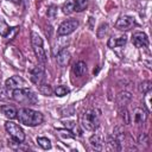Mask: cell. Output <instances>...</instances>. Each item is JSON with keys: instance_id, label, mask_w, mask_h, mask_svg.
<instances>
[{"instance_id": "f546056e", "label": "cell", "mask_w": 152, "mask_h": 152, "mask_svg": "<svg viewBox=\"0 0 152 152\" xmlns=\"http://www.w3.org/2000/svg\"><path fill=\"white\" fill-rule=\"evenodd\" d=\"M107 32H108V24L103 23V24L100 25V27L97 30V37L99 38H103L107 34Z\"/></svg>"}, {"instance_id": "d6986e66", "label": "cell", "mask_w": 152, "mask_h": 152, "mask_svg": "<svg viewBox=\"0 0 152 152\" xmlns=\"http://www.w3.org/2000/svg\"><path fill=\"white\" fill-rule=\"evenodd\" d=\"M11 30H12V28H11V27L6 24V21L0 17V36H2V37H8Z\"/></svg>"}, {"instance_id": "d6a6232c", "label": "cell", "mask_w": 152, "mask_h": 152, "mask_svg": "<svg viewBox=\"0 0 152 152\" xmlns=\"http://www.w3.org/2000/svg\"><path fill=\"white\" fill-rule=\"evenodd\" d=\"M146 141H147V135L145 133H141L139 135V138H138V142L139 144H142V142H146Z\"/></svg>"}, {"instance_id": "4316f807", "label": "cell", "mask_w": 152, "mask_h": 152, "mask_svg": "<svg viewBox=\"0 0 152 152\" xmlns=\"http://www.w3.org/2000/svg\"><path fill=\"white\" fill-rule=\"evenodd\" d=\"M120 115H121V119L124 120V124H126V125H129V124H131V115H129L128 110H127L125 107H121V109H120Z\"/></svg>"}, {"instance_id": "5b68a950", "label": "cell", "mask_w": 152, "mask_h": 152, "mask_svg": "<svg viewBox=\"0 0 152 152\" xmlns=\"http://www.w3.org/2000/svg\"><path fill=\"white\" fill-rule=\"evenodd\" d=\"M5 128H6V132L10 134V137L13 140H17V141H24L25 140V133L18 124L12 122V121H6Z\"/></svg>"}, {"instance_id": "2e32d148", "label": "cell", "mask_w": 152, "mask_h": 152, "mask_svg": "<svg viewBox=\"0 0 152 152\" xmlns=\"http://www.w3.org/2000/svg\"><path fill=\"white\" fill-rule=\"evenodd\" d=\"M86 72H87V64H86L84 62L80 61V62H77V63L74 64V66H72V74H74L75 76L81 77V76H83Z\"/></svg>"}, {"instance_id": "3957f363", "label": "cell", "mask_w": 152, "mask_h": 152, "mask_svg": "<svg viewBox=\"0 0 152 152\" xmlns=\"http://www.w3.org/2000/svg\"><path fill=\"white\" fill-rule=\"evenodd\" d=\"M81 124L82 127L87 131H95L100 125V116L97 110L94 108L87 109L81 116Z\"/></svg>"}, {"instance_id": "7a4b0ae2", "label": "cell", "mask_w": 152, "mask_h": 152, "mask_svg": "<svg viewBox=\"0 0 152 152\" xmlns=\"http://www.w3.org/2000/svg\"><path fill=\"white\" fill-rule=\"evenodd\" d=\"M12 99L19 103L24 104H36L38 102V99L36 94L27 88H18L12 91Z\"/></svg>"}, {"instance_id": "7c38bea8", "label": "cell", "mask_w": 152, "mask_h": 152, "mask_svg": "<svg viewBox=\"0 0 152 152\" xmlns=\"http://www.w3.org/2000/svg\"><path fill=\"white\" fill-rule=\"evenodd\" d=\"M56 61H57V64H58L59 66H65V65L69 63V61H70V53H69V51L65 50V49L61 50V51L57 53Z\"/></svg>"}, {"instance_id": "44dd1931", "label": "cell", "mask_w": 152, "mask_h": 152, "mask_svg": "<svg viewBox=\"0 0 152 152\" xmlns=\"http://www.w3.org/2000/svg\"><path fill=\"white\" fill-rule=\"evenodd\" d=\"M37 142H38V145H39L42 148H44V150L51 148V141H50L48 138H45V137H38V138H37Z\"/></svg>"}, {"instance_id": "4dcf8cb0", "label": "cell", "mask_w": 152, "mask_h": 152, "mask_svg": "<svg viewBox=\"0 0 152 152\" xmlns=\"http://www.w3.org/2000/svg\"><path fill=\"white\" fill-rule=\"evenodd\" d=\"M145 103H146L147 112H151V90L145 93Z\"/></svg>"}, {"instance_id": "f1b7e54d", "label": "cell", "mask_w": 152, "mask_h": 152, "mask_svg": "<svg viewBox=\"0 0 152 152\" xmlns=\"http://www.w3.org/2000/svg\"><path fill=\"white\" fill-rule=\"evenodd\" d=\"M46 17H48V19H50V20H53V19L57 17V7H56L55 5H51V6L48 8Z\"/></svg>"}, {"instance_id": "1f68e13d", "label": "cell", "mask_w": 152, "mask_h": 152, "mask_svg": "<svg viewBox=\"0 0 152 152\" xmlns=\"http://www.w3.org/2000/svg\"><path fill=\"white\" fill-rule=\"evenodd\" d=\"M58 134H59L61 137H63V138H72V137H74V135L71 134V132L68 131V129H58Z\"/></svg>"}, {"instance_id": "52a82bcc", "label": "cell", "mask_w": 152, "mask_h": 152, "mask_svg": "<svg viewBox=\"0 0 152 152\" xmlns=\"http://www.w3.org/2000/svg\"><path fill=\"white\" fill-rule=\"evenodd\" d=\"M30 78L32 81V83H34L36 86H40L42 83H44L45 80V69L43 65H36L31 71H30Z\"/></svg>"}, {"instance_id": "484cf974", "label": "cell", "mask_w": 152, "mask_h": 152, "mask_svg": "<svg viewBox=\"0 0 152 152\" xmlns=\"http://www.w3.org/2000/svg\"><path fill=\"white\" fill-rule=\"evenodd\" d=\"M39 91H40V94H43V95H45V96L52 95V93H53L51 86H49V84H44V83H42V84L39 86Z\"/></svg>"}, {"instance_id": "cb8c5ba5", "label": "cell", "mask_w": 152, "mask_h": 152, "mask_svg": "<svg viewBox=\"0 0 152 152\" xmlns=\"http://www.w3.org/2000/svg\"><path fill=\"white\" fill-rule=\"evenodd\" d=\"M88 6V0H75V11L76 12H82L87 8Z\"/></svg>"}, {"instance_id": "7402d4cb", "label": "cell", "mask_w": 152, "mask_h": 152, "mask_svg": "<svg viewBox=\"0 0 152 152\" xmlns=\"http://www.w3.org/2000/svg\"><path fill=\"white\" fill-rule=\"evenodd\" d=\"M10 145L15 151H27L30 148L27 145H24L23 141H17V140H13V142H11Z\"/></svg>"}, {"instance_id": "d4e9b609", "label": "cell", "mask_w": 152, "mask_h": 152, "mask_svg": "<svg viewBox=\"0 0 152 152\" xmlns=\"http://www.w3.org/2000/svg\"><path fill=\"white\" fill-rule=\"evenodd\" d=\"M113 137L114 138H116L120 142L122 141V139H125V132H124V129H122V127H120V126H116L115 128H114V132H113Z\"/></svg>"}, {"instance_id": "277c9868", "label": "cell", "mask_w": 152, "mask_h": 152, "mask_svg": "<svg viewBox=\"0 0 152 152\" xmlns=\"http://www.w3.org/2000/svg\"><path fill=\"white\" fill-rule=\"evenodd\" d=\"M31 44H32V48H33V51H34V55L37 57V59L44 64L46 63L48 61V57H46V53H45V50L43 48V39L40 38V36L36 32H31Z\"/></svg>"}, {"instance_id": "6da1fadb", "label": "cell", "mask_w": 152, "mask_h": 152, "mask_svg": "<svg viewBox=\"0 0 152 152\" xmlns=\"http://www.w3.org/2000/svg\"><path fill=\"white\" fill-rule=\"evenodd\" d=\"M17 118L19 119V122L25 125V126H30V127H34L38 126L43 122L44 116L40 112L31 109V108H21L18 110Z\"/></svg>"}, {"instance_id": "5bb4252c", "label": "cell", "mask_w": 152, "mask_h": 152, "mask_svg": "<svg viewBox=\"0 0 152 152\" xmlns=\"http://www.w3.org/2000/svg\"><path fill=\"white\" fill-rule=\"evenodd\" d=\"M127 42V37L126 36H121L119 38H114V37H110L108 39V46L114 49V48H122Z\"/></svg>"}, {"instance_id": "ffe728a7", "label": "cell", "mask_w": 152, "mask_h": 152, "mask_svg": "<svg viewBox=\"0 0 152 152\" xmlns=\"http://www.w3.org/2000/svg\"><path fill=\"white\" fill-rule=\"evenodd\" d=\"M107 144H108V147H109V150H114V151H119L121 147H120V141L116 139V138H114L113 135H110L109 138H108V141H107Z\"/></svg>"}, {"instance_id": "836d02e7", "label": "cell", "mask_w": 152, "mask_h": 152, "mask_svg": "<svg viewBox=\"0 0 152 152\" xmlns=\"http://www.w3.org/2000/svg\"><path fill=\"white\" fill-rule=\"evenodd\" d=\"M8 1H11V2H13V4H19L21 0H8Z\"/></svg>"}, {"instance_id": "e0dca14e", "label": "cell", "mask_w": 152, "mask_h": 152, "mask_svg": "<svg viewBox=\"0 0 152 152\" xmlns=\"http://www.w3.org/2000/svg\"><path fill=\"white\" fill-rule=\"evenodd\" d=\"M89 142H90V145H91L95 150H103V145H104V142H103L101 135H99V134H94V135H91L90 139H89Z\"/></svg>"}, {"instance_id": "9c48e42d", "label": "cell", "mask_w": 152, "mask_h": 152, "mask_svg": "<svg viewBox=\"0 0 152 152\" xmlns=\"http://www.w3.org/2000/svg\"><path fill=\"white\" fill-rule=\"evenodd\" d=\"M23 86H25V81L23 77L18 76V75H14L10 78L6 80L5 82V88L10 89V90H14V89H18V88H23Z\"/></svg>"}, {"instance_id": "ba28073f", "label": "cell", "mask_w": 152, "mask_h": 152, "mask_svg": "<svg viewBox=\"0 0 152 152\" xmlns=\"http://www.w3.org/2000/svg\"><path fill=\"white\" fill-rule=\"evenodd\" d=\"M133 25H134V18L133 17L122 15L118 19V21L115 24V27L120 31H126V30H129Z\"/></svg>"}, {"instance_id": "603a6c76", "label": "cell", "mask_w": 152, "mask_h": 152, "mask_svg": "<svg viewBox=\"0 0 152 152\" xmlns=\"http://www.w3.org/2000/svg\"><path fill=\"white\" fill-rule=\"evenodd\" d=\"M69 93H70V89H69L68 87H65V86H58V87H56V89H55V94H56L57 96H59V97L65 96V95H68Z\"/></svg>"}, {"instance_id": "8fae6325", "label": "cell", "mask_w": 152, "mask_h": 152, "mask_svg": "<svg viewBox=\"0 0 152 152\" xmlns=\"http://www.w3.org/2000/svg\"><path fill=\"white\" fill-rule=\"evenodd\" d=\"M147 119V112L144 110L142 108H135L133 112V121L138 125H141L146 121Z\"/></svg>"}, {"instance_id": "4fadbf2b", "label": "cell", "mask_w": 152, "mask_h": 152, "mask_svg": "<svg viewBox=\"0 0 152 152\" xmlns=\"http://www.w3.org/2000/svg\"><path fill=\"white\" fill-rule=\"evenodd\" d=\"M131 100H132V95L128 91H121L116 96V103L120 107H125L126 104H128L131 102Z\"/></svg>"}, {"instance_id": "ac0fdd59", "label": "cell", "mask_w": 152, "mask_h": 152, "mask_svg": "<svg viewBox=\"0 0 152 152\" xmlns=\"http://www.w3.org/2000/svg\"><path fill=\"white\" fill-rule=\"evenodd\" d=\"M64 14H70L75 11V0H66L62 6Z\"/></svg>"}, {"instance_id": "8992f818", "label": "cell", "mask_w": 152, "mask_h": 152, "mask_svg": "<svg viewBox=\"0 0 152 152\" xmlns=\"http://www.w3.org/2000/svg\"><path fill=\"white\" fill-rule=\"evenodd\" d=\"M78 27V21L76 19H68L64 20L57 28V34L58 36H68L72 33L76 28Z\"/></svg>"}, {"instance_id": "83f0119b", "label": "cell", "mask_w": 152, "mask_h": 152, "mask_svg": "<svg viewBox=\"0 0 152 152\" xmlns=\"http://www.w3.org/2000/svg\"><path fill=\"white\" fill-rule=\"evenodd\" d=\"M151 88H152V83H151V81H144V82H141L140 86H139V90H140V93H142V94L150 91Z\"/></svg>"}, {"instance_id": "9a60e30c", "label": "cell", "mask_w": 152, "mask_h": 152, "mask_svg": "<svg viewBox=\"0 0 152 152\" xmlns=\"http://www.w3.org/2000/svg\"><path fill=\"white\" fill-rule=\"evenodd\" d=\"M0 110L7 119H14L17 118V114H18V110L10 104H2L0 107Z\"/></svg>"}, {"instance_id": "30bf717a", "label": "cell", "mask_w": 152, "mask_h": 152, "mask_svg": "<svg viewBox=\"0 0 152 152\" xmlns=\"http://www.w3.org/2000/svg\"><path fill=\"white\" fill-rule=\"evenodd\" d=\"M132 43L135 48H146L148 45V38L144 32H135L132 36Z\"/></svg>"}]
</instances>
